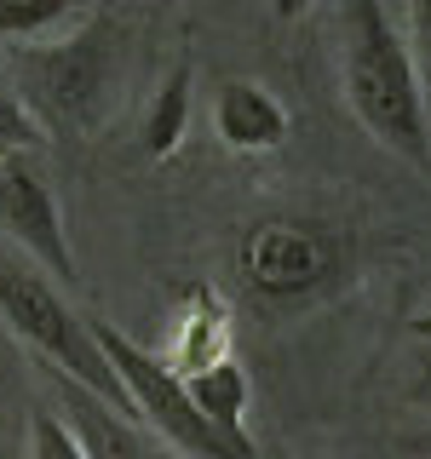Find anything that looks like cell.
<instances>
[{"instance_id": "9c48e42d", "label": "cell", "mask_w": 431, "mask_h": 459, "mask_svg": "<svg viewBox=\"0 0 431 459\" xmlns=\"http://www.w3.org/2000/svg\"><path fill=\"white\" fill-rule=\"evenodd\" d=\"M75 437H81L86 459H155V448L121 420V413L104 408V402L86 396V391H75Z\"/></svg>"}, {"instance_id": "30bf717a", "label": "cell", "mask_w": 431, "mask_h": 459, "mask_svg": "<svg viewBox=\"0 0 431 459\" xmlns=\"http://www.w3.org/2000/svg\"><path fill=\"white\" fill-rule=\"evenodd\" d=\"M184 126H190V64H179L155 86L150 115H144V155H150V161H167L184 143Z\"/></svg>"}, {"instance_id": "d6986e66", "label": "cell", "mask_w": 431, "mask_h": 459, "mask_svg": "<svg viewBox=\"0 0 431 459\" xmlns=\"http://www.w3.org/2000/svg\"><path fill=\"white\" fill-rule=\"evenodd\" d=\"M414 333H420V339H431V310H420V316H414Z\"/></svg>"}, {"instance_id": "ba28073f", "label": "cell", "mask_w": 431, "mask_h": 459, "mask_svg": "<svg viewBox=\"0 0 431 459\" xmlns=\"http://www.w3.org/2000/svg\"><path fill=\"white\" fill-rule=\"evenodd\" d=\"M184 391H190V402L219 430L248 437V396H253V385H248V373L230 362V356H219V362H207L196 373H184Z\"/></svg>"}, {"instance_id": "3957f363", "label": "cell", "mask_w": 431, "mask_h": 459, "mask_svg": "<svg viewBox=\"0 0 431 459\" xmlns=\"http://www.w3.org/2000/svg\"><path fill=\"white\" fill-rule=\"evenodd\" d=\"M92 339H98V351H104V362L115 368V379L127 385L133 413H144L155 437L172 442L184 459H259L253 437H230V430H219L196 408L179 368H167L162 356H150L144 344H133L110 322H92Z\"/></svg>"}, {"instance_id": "7c38bea8", "label": "cell", "mask_w": 431, "mask_h": 459, "mask_svg": "<svg viewBox=\"0 0 431 459\" xmlns=\"http://www.w3.org/2000/svg\"><path fill=\"white\" fill-rule=\"evenodd\" d=\"M75 0H0V35L6 40H29L40 29H52L57 18H69Z\"/></svg>"}, {"instance_id": "2e32d148", "label": "cell", "mask_w": 431, "mask_h": 459, "mask_svg": "<svg viewBox=\"0 0 431 459\" xmlns=\"http://www.w3.org/2000/svg\"><path fill=\"white\" fill-rule=\"evenodd\" d=\"M311 6H316V0H270V12H277L282 23H299V18H305Z\"/></svg>"}, {"instance_id": "5b68a950", "label": "cell", "mask_w": 431, "mask_h": 459, "mask_svg": "<svg viewBox=\"0 0 431 459\" xmlns=\"http://www.w3.org/2000/svg\"><path fill=\"white\" fill-rule=\"evenodd\" d=\"M115 47H121L115 23H110V18H92L75 40L18 52V69H23L29 92H35V115L86 126V121L98 115V104H104V92H110Z\"/></svg>"}, {"instance_id": "8992f818", "label": "cell", "mask_w": 431, "mask_h": 459, "mask_svg": "<svg viewBox=\"0 0 431 459\" xmlns=\"http://www.w3.org/2000/svg\"><path fill=\"white\" fill-rule=\"evenodd\" d=\"M0 230L18 247H29V264H40L57 281H75V247H69L64 212L47 190L29 155H0Z\"/></svg>"}, {"instance_id": "277c9868", "label": "cell", "mask_w": 431, "mask_h": 459, "mask_svg": "<svg viewBox=\"0 0 431 459\" xmlns=\"http://www.w3.org/2000/svg\"><path fill=\"white\" fill-rule=\"evenodd\" d=\"M236 264L248 287L270 305H294V299L322 293L345 264V241L328 224L311 219H265L242 236Z\"/></svg>"}, {"instance_id": "ac0fdd59", "label": "cell", "mask_w": 431, "mask_h": 459, "mask_svg": "<svg viewBox=\"0 0 431 459\" xmlns=\"http://www.w3.org/2000/svg\"><path fill=\"white\" fill-rule=\"evenodd\" d=\"M409 454H414V459H431V437H414V442H409Z\"/></svg>"}, {"instance_id": "8fae6325", "label": "cell", "mask_w": 431, "mask_h": 459, "mask_svg": "<svg viewBox=\"0 0 431 459\" xmlns=\"http://www.w3.org/2000/svg\"><path fill=\"white\" fill-rule=\"evenodd\" d=\"M190 316H184V333L179 344H172V356H167V368H179V373H196V368H207V362H219V344H224V299L219 293H207V287H196L190 293Z\"/></svg>"}, {"instance_id": "6da1fadb", "label": "cell", "mask_w": 431, "mask_h": 459, "mask_svg": "<svg viewBox=\"0 0 431 459\" xmlns=\"http://www.w3.org/2000/svg\"><path fill=\"white\" fill-rule=\"evenodd\" d=\"M345 104L368 126V138H380L391 155L414 167H431V109L426 86L414 69L409 40L397 35V23L385 18L380 0H345Z\"/></svg>"}, {"instance_id": "e0dca14e", "label": "cell", "mask_w": 431, "mask_h": 459, "mask_svg": "<svg viewBox=\"0 0 431 459\" xmlns=\"http://www.w3.org/2000/svg\"><path fill=\"white\" fill-rule=\"evenodd\" d=\"M420 402L431 408V356H426V368H420Z\"/></svg>"}, {"instance_id": "9a60e30c", "label": "cell", "mask_w": 431, "mask_h": 459, "mask_svg": "<svg viewBox=\"0 0 431 459\" xmlns=\"http://www.w3.org/2000/svg\"><path fill=\"white\" fill-rule=\"evenodd\" d=\"M414 69H420V86L431 92V0H414Z\"/></svg>"}, {"instance_id": "4fadbf2b", "label": "cell", "mask_w": 431, "mask_h": 459, "mask_svg": "<svg viewBox=\"0 0 431 459\" xmlns=\"http://www.w3.org/2000/svg\"><path fill=\"white\" fill-rule=\"evenodd\" d=\"M29 459H86V448H81L75 425H64L57 413L35 408L29 413Z\"/></svg>"}, {"instance_id": "7a4b0ae2", "label": "cell", "mask_w": 431, "mask_h": 459, "mask_svg": "<svg viewBox=\"0 0 431 459\" xmlns=\"http://www.w3.org/2000/svg\"><path fill=\"white\" fill-rule=\"evenodd\" d=\"M0 316H6V327L23 344H35V351L47 356L75 391L98 396L115 413H133L127 385L115 379V368L104 362V351H98V339H92V322L64 305V293L52 287V276H40L35 264H18V258H6V253H0Z\"/></svg>"}, {"instance_id": "5bb4252c", "label": "cell", "mask_w": 431, "mask_h": 459, "mask_svg": "<svg viewBox=\"0 0 431 459\" xmlns=\"http://www.w3.org/2000/svg\"><path fill=\"white\" fill-rule=\"evenodd\" d=\"M40 133H47V126H40V115L29 109L18 92H6V86H0V155H29L40 143Z\"/></svg>"}, {"instance_id": "52a82bcc", "label": "cell", "mask_w": 431, "mask_h": 459, "mask_svg": "<svg viewBox=\"0 0 431 459\" xmlns=\"http://www.w3.org/2000/svg\"><path fill=\"white\" fill-rule=\"evenodd\" d=\"M213 133L236 155H270L287 143V109L259 81H224L213 92Z\"/></svg>"}]
</instances>
